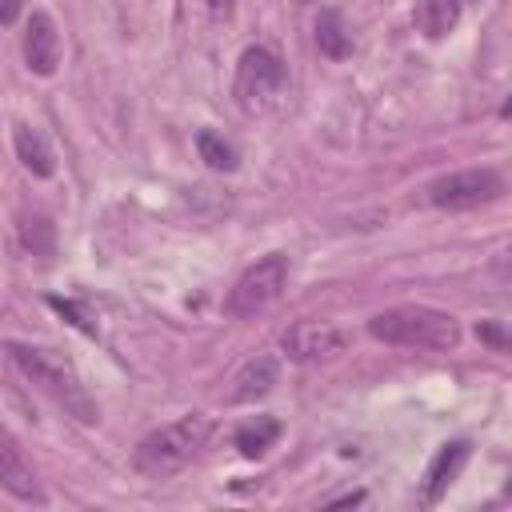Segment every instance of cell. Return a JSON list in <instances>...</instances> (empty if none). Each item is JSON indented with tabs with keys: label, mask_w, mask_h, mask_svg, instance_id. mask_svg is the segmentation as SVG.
I'll return each instance as SVG.
<instances>
[{
	"label": "cell",
	"mask_w": 512,
	"mask_h": 512,
	"mask_svg": "<svg viewBox=\"0 0 512 512\" xmlns=\"http://www.w3.org/2000/svg\"><path fill=\"white\" fill-rule=\"evenodd\" d=\"M368 336L400 348H428V352H452L460 344V324L452 312L432 304H396L368 320Z\"/></svg>",
	"instance_id": "cell-1"
},
{
	"label": "cell",
	"mask_w": 512,
	"mask_h": 512,
	"mask_svg": "<svg viewBox=\"0 0 512 512\" xmlns=\"http://www.w3.org/2000/svg\"><path fill=\"white\" fill-rule=\"evenodd\" d=\"M8 356L16 360V368L40 388V392H48L64 412H72L80 424H96L100 420V412H96V404L88 400V392H84V384H80V376H76V368H72V360H64L60 352H52V348H36V344H8Z\"/></svg>",
	"instance_id": "cell-2"
},
{
	"label": "cell",
	"mask_w": 512,
	"mask_h": 512,
	"mask_svg": "<svg viewBox=\"0 0 512 512\" xmlns=\"http://www.w3.org/2000/svg\"><path fill=\"white\" fill-rule=\"evenodd\" d=\"M212 440V420L192 412V416H180L172 424H160L152 428L140 444H136V468L152 480H168L176 472H184L192 464V456Z\"/></svg>",
	"instance_id": "cell-3"
},
{
	"label": "cell",
	"mask_w": 512,
	"mask_h": 512,
	"mask_svg": "<svg viewBox=\"0 0 512 512\" xmlns=\"http://www.w3.org/2000/svg\"><path fill=\"white\" fill-rule=\"evenodd\" d=\"M288 84V72H284V60L272 52V48H244L240 52V64H236V104L244 112H268L280 92Z\"/></svg>",
	"instance_id": "cell-4"
},
{
	"label": "cell",
	"mask_w": 512,
	"mask_h": 512,
	"mask_svg": "<svg viewBox=\"0 0 512 512\" xmlns=\"http://www.w3.org/2000/svg\"><path fill=\"white\" fill-rule=\"evenodd\" d=\"M432 208H448V212H468L480 204H492L504 196V176L496 168H464V172H448L436 176L424 188Z\"/></svg>",
	"instance_id": "cell-5"
},
{
	"label": "cell",
	"mask_w": 512,
	"mask_h": 512,
	"mask_svg": "<svg viewBox=\"0 0 512 512\" xmlns=\"http://www.w3.org/2000/svg\"><path fill=\"white\" fill-rule=\"evenodd\" d=\"M284 284H288V256L272 252V256H264V260H256L252 268L240 272V280L232 284L224 308L232 316H256L284 292Z\"/></svg>",
	"instance_id": "cell-6"
},
{
	"label": "cell",
	"mask_w": 512,
	"mask_h": 512,
	"mask_svg": "<svg viewBox=\"0 0 512 512\" xmlns=\"http://www.w3.org/2000/svg\"><path fill=\"white\" fill-rule=\"evenodd\" d=\"M348 336L336 328V324H324V320H300L292 324L284 336H280V348L288 360L296 364H312V360H328L336 352H344Z\"/></svg>",
	"instance_id": "cell-7"
},
{
	"label": "cell",
	"mask_w": 512,
	"mask_h": 512,
	"mask_svg": "<svg viewBox=\"0 0 512 512\" xmlns=\"http://www.w3.org/2000/svg\"><path fill=\"white\" fill-rule=\"evenodd\" d=\"M60 52H64V44H60V32H56L52 16L48 12H32V20L24 28V64L36 76H52L60 68Z\"/></svg>",
	"instance_id": "cell-8"
},
{
	"label": "cell",
	"mask_w": 512,
	"mask_h": 512,
	"mask_svg": "<svg viewBox=\"0 0 512 512\" xmlns=\"http://www.w3.org/2000/svg\"><path fill=\"white\" fill-rule=\"evenodd\" d=\"M468 456H472V444H468V440H448V444H440V452L432 456V464H428V472H424V500H428V504H436V500L456 484V476H460V468L468 464Z\"/></svg>",
	"instance_id": "cell-9"
},
{
	"label": "cell",
	"mask_w": 512,
	"mask_h": 512,
	"mask_svg": "<svg viewBox=\"0 0 512 512\" xmlns=\"http://www.w3.org/2000/svg\"><path fill=\"white\" fill-rule=\"evenodd\" d=\"M280 380V364L272 356H252L236 376H232V400L236 404H256L264 400Z\"/></svg>",
	"instance_id": "cell-10"
},
{
	"label": "cell",
	"mask_w": 512,
	"mask_h": 512,
	"mask_svg": "<svg viewBox=\"0 0 512 512\" xmlns=\"http://www.w3.org/2000/svg\"><path fill=\"white\" fill-rule=\"evenodd\" d=\"M0 488L24 504H44V492H40V480L32 476V468L20 460V452L12 444L0 440Z\"/></svg>",
	"instance_id": "cell-11"
},
{
	"label": "cell",
	"mask_w": 512,
	"mask_h": 512,
	"mask_svg": "<svg viewBox=\"0 0 512 512\" xmlns=\"http://www.w3.org/2000/svg\"><path fill=\"white\" fill-rule=\"evenodd\" d=\"M12 144H16V156H20V164H24L32 176L48 180V176L56 172V156H52L48 140L40 136V128H32V124H16V132H12Z\"/></svg>",
	"instance_id": "cell-12"
},
{
	"label": "cell",
	"mask_w": 512,
	"mask_h": 512,
	"mask_svg": "<svg viewBox=\"0 0 512 512\" xmlns=\"http://www.w3.org/2000/svg\"><path fill=\"white\" fill-rule=\"evenodd\" d=\"M460 12H464L460 0H416L412 20H416V32H424L428 40H444L448 32H456Z\"/></svg>",
	"instance_id": "cell-13"
},
{
	"label": "cell",
	"mask_w": 512,
	"mask_h": 512,
	"mask_svg": "<svg viewBox=\"0 0 512 512\" xmlns=\"http://www.w3.org/2000/svg\"><path fill=\"white\" fill-rule=\"evenodd\" d=\"M316 48L332 60H344L352 52V36H348V24L336 8H320L316 16Z\"/></svg>",
	"instance_id": "cell-14"
},
{
	"label": "cell",
	"mask_w": 512,
	"mask_h": 512,
	"mask_svg": "<svg viewBox=\"0 0 512 512\" xmlns=\"http://www.w3.org/2000/svg\"><path fill=\"white\" fill-rule=\"evenodd\" d=\"M276 436H280V424L272 416H256V420L236 428V448H240V456L256 460V456H264L276 444Z\"/></svg>",
	"instance_id": "cell-15"
},
{
	"label": "cell",
	"mask_w": 512,
	"mask_h": 512,
	"mask_svg": "<svg viewBox=\"0 0 512 512\" xmlns=\"http://www.w3.org/2000/svg\"><path fill=\"white\" fill-rule=\"evenodd\" d=\"M196 152H200V160H204L212 172H232V168H236V148H232L224 136L208 132V128L196 136Z\"/></svg>",
	"instance_id": "cell-16"
},
{
	"label": "cell",
	"mask_w": 512,
	"mask_h": 512,
	"mask_svg": "<svg viewBox=\"0 0 512 512\" xmlns=\"http://www.w3.org/2000/svg\"><path fill=\"white\" fill-rule=\"evenodd\" d=\"M20 236H24V248H28L32 256H52V224H48L44 216L24 220Z\"/></svg>",
	"instance_id": "cell-17"
},
{
	"label": "cell",
	"mask_w": 512,
	"mask_h": 512,
	"mask_svg": "<svg viewBox=\"0 0 512 512\" xmlns=\"http://www.w3.org/2000/svg\"><path fill=\"white\" fill-rule=\"evenodd\" d=\"M48 304L56 308V312H64L80 332H88V336H96V320H92V312L88 308H80L76 300H60V296H48Z\"/></svg>",
	"instance_id": "cell-18"
},
{
	"label": "cell",
	"mask_w": 512,
	"mask_h": 512,
	"mask_svg": "<svg viewBox=\"0 0 512 512\" xmlns=\"http://www.w3.org/2000/svg\"><path fill=\"white\" fill-rule=\"evenodd\" d=\"M476 336H480V340H488L492 348H504V344H508L504 328H500V324H492V320H480V324H476Z\"/></svg>",
	"instance_id": "cell-19"
},
{
	"label": "cell",
	"mask_w": 512,
	"mask_h": 512,
	"mask_svg": "<svg viewBox=\"0 0 512 512\" xmlns=\"http://www.w3.org/2000/svg\"><path fill=\"white\" fill-rule=\"evenodd\" d=\"M232 4H236V0H204V8H208L212 20H228V16H232Z\"/></svg>",
	"instance_id": "cell-20"
},
{
	"label": "cell",
	"mask_w": 512,
	"mask_h": 512,
	"mask_svg": "<svg viewBox=\"0 0 512 512\" xmlns=\"http://www.w3.org/2000/svg\"><path fill=\"white\" fill-rule=\"evenodd\" d=\"M28 0H0V24H12L20 12H24Z\"/></svg>",
	"instance_id": "cell-21"
}]
</instances>
